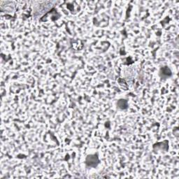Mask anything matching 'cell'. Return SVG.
<instances>
[{"label": "cell", "mask_w": 179, "mask_h": 179, "mask_svg": "<svg viewBox=\"0 0 179 179\" xmlns=\"http://www.w3.org/2000/svg\"><path fill=\"white\" fill-rule=\"evenodd\" d=\"M85 162L87 166L95 167L99 164V158L97 155H90L87 157Z\"/></svg>", "instance_id": "cell-1"}, {"label": "cell", "mask_w": 179, "mask_h": 179, "mask_svg": "<svg viewBox=\"0 0 179 179\" xmlns=\"http://www.w3.org/2000/svg\"><path fill=\"white\" fill-rule=\"evenodd\" d=\"M118 107L121 108V109H126L127 108V102L125 100H120L118 101Z\"/></svg>", "instance_id": "cell-2"}, {"label": "cell", "mask_w": 179, "mask_h": 179, "mask_svg": "<svg viewBox=\"0 0 179 179\" xmlns=\"http://www.w3.org/2000/svg\"><path fill=\"white\" fill-rule=\"evenodd\" d=\"M169 71H170V69H169V68H163V69H161V72H163V73H161L162 75V76H171V74H167L166 72H169Z\"/></svg>", "instance_id": "cell-3"}]
</instances>
